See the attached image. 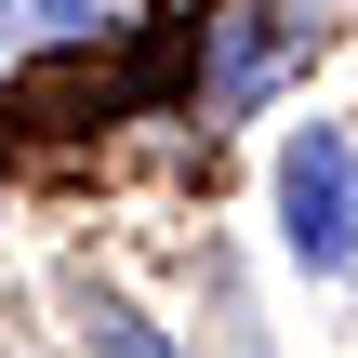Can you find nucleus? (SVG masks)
I'll list each match as a JSON object with an SVG mask.
<instances>
[{
  "label": "nucleus",
  "instance_id": "nucleus-1",
  "mask_svg": "<svg viewBox=\"0 0 358 358\" xmlns=\"http://www.w3.org/2000/svg\"><path fill=\"white\" fill-rule=\"evenodd\" d=\"M279 239H292L306 279L358 252V146L332 133V120H306V133L279 146Z\"/></svg>",
  "mask_w": 358,
  "mask_h": 358
},
{
  "label": "nucleus",
  "instance_id": "nucleus-2",
  "mask_svg": "<svg viewBox=\"0 0 358 358\" xmlns=\"http://www.w3.org/2000/svg\"><path fill=\"white\" fill-rule=\"evenodd\" d=\"M199 27L226 40V66H213V106H252V93L279 80V0H213Z\"/></svg>",
  "mask_w": 358,
  "mask_h": 358
},
{
  "label": "nucleus",
  "instance_id": "nucleus-3",
  "mask_svg": "<svg viewBox=\"0 0 358 358\" xmlns=\"http://www.w3.org/2000/svg\"><path fill=\"white\" fill-rule=\"evenodd\" d=\"M93 345H106V358H173V345H159V319L120 306V292H93Z\"/></svg>",
  "mask_w": 358,
  "mask_h": 358
}]
</instances>
